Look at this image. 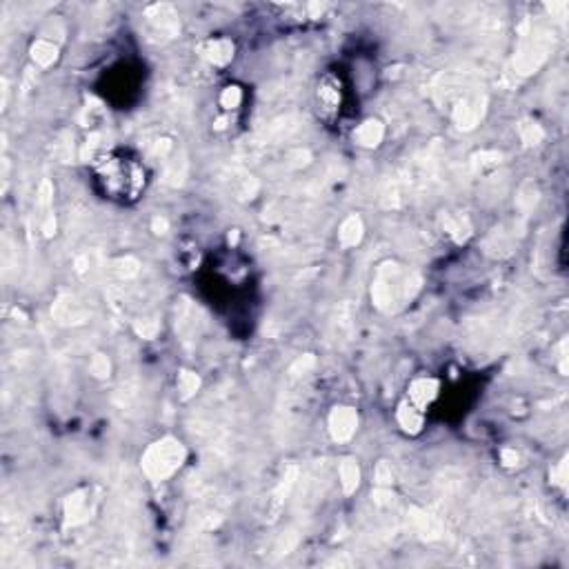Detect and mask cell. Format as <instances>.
<instances>
[{"label": "cell", "mask_w": 569, "mask_h": 569, "mask_svg": "<svg viewBox=\"0 0 569 569\" xmlns=\"http://www.w3.org/2000/svg\"><path fill=\"white\" fill-rule=\"evenodd\" d=\"M91 182L102 198L118 204H131L144 193L149 173L142 160L131 151L111 149L93 160Z\"/></svg>", "instance_id": "obj_1"}, {"label": "cell", "mask_w": 569, "mask_h": 569, "mask_svg": "<svg viewBox=\"0 0 569 569\" xmlns=\"http://www.w3.org/2000/svg\"><path fill=\"white\" fill-rule=\"evenodd\" d=\"M316 102H318V113L325 120H333L340 113V104H342V89L338 84V80L333 76H325L318 82L316 89Z\"/></svg>", "instance_id": "obj_2"}]
</instances>
